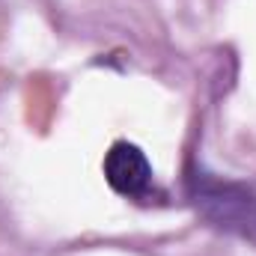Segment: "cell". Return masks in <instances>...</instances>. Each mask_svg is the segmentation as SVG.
<instances>
[{"mask_svg":"<svg viewBox=\"0 0 256 256\" xmlns=\"http://www.w3.org/2000/svg\"><path fill=\"white\" fill-rule=\"evenodd\" d=\"M191 196L196 208L214 220L224 230H236L242 236H254L256 232V196L242 185H230V182H218L212 176H194L191 182Z\"/></svg>","mask_w":256,"mask_h":256,"instance_id":"1","label":"cell"},{"mask_svg":"<svg viewBox=\"0 0 256 256\" xmlns=\"http://www.w3.org/2000/svg\"><path fill=\"white\" fill-rule=\"evenodd\" d=\"M104 176L108 185L122 196H143L152 185V164L134 143H114L104 155Z\"/></svg>","mask_w":256,"mask_h":256,"instance_id":"2","label":"cell"}]
</instances>
